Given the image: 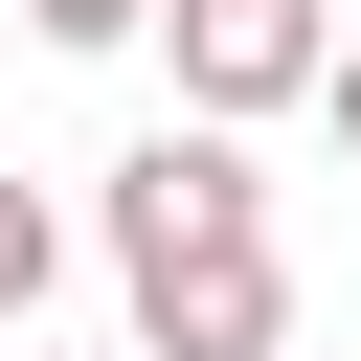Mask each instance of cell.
Segmentation results:
<instances>
[{"label":"cell","instance_id":"cell-3","mask_svg":"<svg viewBox=\"0 0 361 361\" xmlns=\"http://www.w3.org/2000/svg\"><path fill=\"white\" fill-rule=\"evenodd\" d=\"M226 226H271V180H248V135H203V113H158V135L113 158V271H135V248H226Z\"/></svg>","mask_w":361,"mask_h":361},{"label":"cell","instance_id":"cell-6","mask_svg":"<svg viewBox=\"0 0 361 361\" xmlns=\"http://www.w3.org/2000/svg\"><path fill=\"white\" fill-rule=\"evenodd\" d=\"M316 135H338V158H361V23H338V68H316Z\"/></svg>","mask_w":361,"mask_h":361},{"label":"cell","instance_id":"cell-2","mask_svg":"<svg viewBox=\"0 0 361 361\" xmlns=\"http://www.w3.org/2000/svg\"><path fill=\"white\" fill-rule=\"evenodd\" d=\"M135 361H293V248L226 226V248H135Z\"/></svg>","mask_w":361,"mask_h":361},{"label":"cell","instance_id":"cell-4","mask_svg":"<svg viewBox=\"0 0 361 361\" xmlns=\"http://www.w3.org/2000/svg\"><path fill=\"white\" fill-rule=\"evenodd\" d=\"M45 271H68V226H45V203H23V180H0V338H23V316H45Z\"/></svg>","mask_w":361,"mask_h":361},{"label":"cell","instance_id":"cell-7","mask_svg":"<svg viewBox=\"0 0 361 361\" xmlns=\"http://www.w3.org/2000/svg\"><path fill=\"white\" fill-rule=\"evenodd\" d=\"M113 361H135V338H113Z\"/></svg>","mask_w":361,"mask_h":361},{"label":"cell","instance_id":"cell-5","mask_svg":"<svg viewBox=\"0 0 361 361\" xmlns=\"http://www.w3.org/2000/svg\"><path fill=\"white\" fill-rule=\"evenodd\" d=\"M23 23H45V45H135L158 0H23Z\"/></svg>","mask_w":361,"mask_h":361},{"label":"cell","instance_id":"cell-1","mask_svg":"<svg viewBox=\"0 0 361 361\" xmlns=\"http://www.w3.org/2000/svg\"><path fill=\"white\" fill-rule=\"evenodd\" d=\"M135 45L180 68V113H203V135H248V113H316V68H338V0H158Z\"/></svg>","mask_w":361,"mask_h":361}]
</instances>
